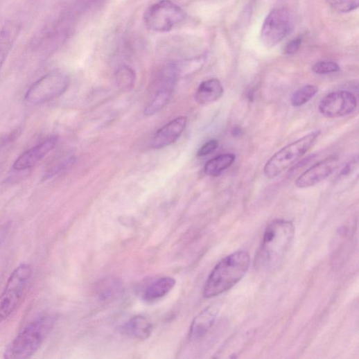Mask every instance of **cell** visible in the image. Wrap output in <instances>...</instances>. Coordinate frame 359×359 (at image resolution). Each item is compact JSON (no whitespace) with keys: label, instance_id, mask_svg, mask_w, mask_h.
I'll list each match as a JSON object with an SVG mask.
<instances>
[{"label":"cell","instance_id":"d6986e66","mask_svg":"<svg viewBox=\"0 0 359 359\" xmlns=\"http://www.w3.org/2000/svg\"><path fill=\"white\" fill-rule=\"evenodd\" d=\"M152 329L150 322L145 317L141 315L131 319L125 326V331L129 335L139 340L148 338Z\"/></svg>","mask_w":359,"mask_h":359},{"label":"cell","instance_id":"30bf717a","mask_svg":"<svg viewBox=\"0 0 359 359\" xmlns=\"http://www.w3.org/2000/svg\"><path fill=\"white\" fill-rule=\"evenodd\" d=\"M357 107L354 94L347 91H337L326 95L320 102L319 110L325 116L335 118L347 116Z\"/></svg>","mask_w":359,"mask_h":359},{"label":"cell","instance_id":"5bb4252c","mask_svg":"<svg viewBox=\"0 0 359 359\" xmlns=\"http://www.w3.org/2000/svg\"><path fill=\"white\" fill-rule=\"evenodd\" d=\"M218 313V308L213 306L208 307L198 315L192 324L190 339L195 341L204 337L214 325Z\"/></svg>","mask_w":359,"mask_h":359},{"label":"cell","instance_id":"cb8c5ba5","mask_svg":"<svg viewBox=\"0 0 359 359\" xmlns=\"http://www.w3.org/2000/svg\"><path fill=\"white\" fill-rule=\"evenodd\" d=\"M313 71L318 75H327L339 72L340 67L334 62L324 61L315 64Z\"/></svg>","mask_w":359,"mask_h":359},{"label":"cell","instance_id":"4316f807","mask_svg":"<svg viewBox=\"0 0 359 359\" xmlns=\"http://www.w3.org/2000/svg\"><path fill=\"white\" fill-rule=\"evenodd\" d=\"M241 130L240 129H238V128H234L233 130H232V134H234L235 137H237L238 135L239 134H241Z\"/></svg>","mask_w":359,"mask_h":359},{"label":"cell","instance_id":"ffe728a7","mask_svg":"<svg viewBox=\"0 0 359 359\" xmlns=\"http://www.w3.org/2000/svg\"><path fill=\"white\" fill-rule=\"evenodd\" d=\"M236 159V156L231 153H225L218 155L204 166V173L207 175L217 176L229 168Z\"/></svg>","mask_w":359,"mask_h":359},{"label":"cell","instance_id":"277c9868","mask_svg":"<svg viewBox=\"0 0 359 359\" xmlns=\"http://www.w3.org/2000/svg\"><path fill=\"white\" fill-rule=\"evenodd\" d=\"M32 277L33 269L26 263L21 264L12 272L0 295V324L19 308L27 293Z\"/></svg>","mask_w":359,"mask_h":359},{"label":"cell","instance_id":"e0dca14e","mask_svg":"<svg viewBox=\"0 0 359 359\" xmlns=\"http://www.w3.org/2000/svg\"><path fill=\"white\" fill-rule=\"evenodd\" d=\"M175 284V280L171 277H162L155 281L145 290L143 300L148 303L159 300L173 289Z\"/></svg>","mask_w":359,"mask_h":359},{"label":"cell","instance_id":"603a6c76","mask_svg":"<svg viewBox=\"0 0 359 359\" xmlns=\"http://www.w3.org/2000/svg\"><path fill=\"white\" fill-rule=\"evenodd\" d=\"M329 6L339 13H348L356 10L359 0H326Z\"/></svg>","mask_w":359,"mask_h":359},{"label":"cell","instance_id":"9c48e42d","mask_svg":"<svg viewBox=\"0 0 359 359\" xmlns=\"http://www.w3.org/2000/svg\"><path fill=\"white\" fill-rule=\"evenodd\" d=\"M177 66L169 64L164 67L158 76V89L152 100L145 109V114L152 116L161 111L169 102L177 79Z\"/></svg>","mask_w":359,"mask_h":359},{"label":"cell","instance_id":"7402d4cb","mask_svg":"<svg viewBox=\"0 0 359 359\" xmlns=\"http://www.w3.org/2000/svg\"><path fill=\"white\" fill-rule=\"evenodd\" d=\"M319 88L315 85H306L295 91L290 98V103L294 107H300L313 99L318 93Z\"/></svg>","mask_w":359,"mask_h":359},{"label":"cell","instance_id":"8992f818","mask_svg":"<svg viewBox=\"0 0 359 359\" xmlns=\"http://www.w3.org/2000/svg\"><path fill=\"white\" fill-rule=\"evenodd\" d=\"M69 84V78L64 72H50L30 87L25 95V100L33 105L47 103L63 95Z\"/></svg>","mask_w":359,"mask_h":359},{"label":"cell","instance_id":"4fadbf2b","mask_svg":"<svg viewBox=\"0 0 359 359\" xmlns=\"http://www.w3.org/2000/svg\"><path fill=\"white\" fill-rule=\"evenodd\" d=\"M186 125V116L173 119L157 132L152 141V148L161 149L174 143L182 135Z\"/></svg>","mask_w":359,"mask_h":359},{"label":"cell","instance_id":"7c38bea8","mask_svg":"<svg viewBox=\"0 0 359 359\" xmlns=\"http://www.w3.org/2000/svg\"><path fill=\"white\" fill-rule=\"evenodd\" d=\"M57 142L56 137H49L26 150L15 161L14 169L24 170L33 167L55 148Z\"/></svg>","mask_w":359,"mask_h":359},{"label":"cell","instance_id":"8fae6325","mask_svg":"<svg viewBox=\"0 0 359 359\" xmlns=\"http://www.w3.org/2000/svg\"><path fill=\"white\" fill-rule=\"evenodd\" d=\"M338 166V158L336 156L329 157L315 164L295 181V186L299 189L313 187L323 182L329 177Z\"/></svg>","mask_w":359,"mask_h":359},{"label":"cell","instance_id":"d4e9b609","mask_svg":"<svg viewBox=\"0 0 359 359\" xmlns=\"http://www.w3.org/2000/svg\"><path fill=\"white\" fill-rule=\"evenodd\" d=\"M303 39L301 37H297L290 41L283 48V52L285 55H292L300 49Z\"/></svg>","mask_w":359,"mask_h":359},{"label":"cell","instance_id":"3957f363","mask_svg":"<svg viewBox=\"0 0 359 359\" xmlns=\"http://www.w3.org/2000/svg\"><path fill=\"white\" fill-rule=\"evenodd\" d=\"M55 322L53 316L46 315L30 322L8 346L4 358L26 359L32 357L42 347Z\"/></svg>","mask_w":359,"mask_h":359},{"label":"cell","instance_id":"9a60e30c","mask_svg":"<svg viewBox=\"0 0 359 359\" xmlns=\"http://www.w3.org/2000/svg\"><path fill=\"white\" fill-rule=\"evenodd\" d=\"M21 30V23L16 20H12L6 23L2 30H0V71H1Z\"/></svg>","mask_w":359,"mask_h":359},{"label":"cell","instance_id":"44dd1931","mask_svg":"<svg viewBox=\"0 0 359 359\" xmlns=\"http://www.w3.org/2000/svg\"><path fill=\"white\" fill-rule=\"evenodd\" d=\"M137 75L130 67L123 66L115 73V82L117 87L123 91H132L136 84Z\"/></svg>","mask_w":359,"mask_h":359},{"label":"cell","instance_id":"ac0fdd59","mask_svg":"<svg viewBox=\"0 0 359 359\" xmlns=\"http://www.w3.org/2000/svg\"><path fill=\"white\" fill-rule=\"evenodd\" d=\"M123 291V284L116 278L108 277L100 281L96 286V292L102 301L113 300Z\"/></svg>","mask_w":359,"mask_h":359},{"label":"cell","instance_id":"6da1fadb","mask_svg":"<svg viewBox=\"0 0 359 359\" xmlns=\"http://www.w3.org/2000/svg\"><path fill=\"white\" fill-rule=\"evenodd\" d=\"M295 236V227L288 220L277 219L267 227L256 258V265L262 270L277 269L288 252Z\"/></svg>","mask_w":359,"mask_h":359},{"label":"cell","instance_id":"484cf974","mask_svg":"<svg viewBox=\"0 0 359 359\" xmlns=\"http://www.w3.org/2000/svg\"><path fill=\"white\" fill-rule=\"evenodd\" d=\"M219 143L217 140L213 139L203 145L198 152V157H205L214 152L218 147Z\"/></svg>","mask_w":359,"mask_h":359},{"label":"cell","instance_id":"5b68a950","mask_svg":"<svg viewBox=\"0 0 359 359\" xmlns=\"http://www.w3.org/2000/svg\"><path fill=\"white\" fill-rule=\"evenodd\" d=\"M321 134L320 130L313 132L279 150L265 164V175L270 179L277 177L309 152Z\"/></svg>","mask_w":359,"mask_h":359},{"label":"cell","instance_id":"7a4b0ae2","mask_svg":"<svg viewBox=\"0 0 359 359\" xmlns=\"http://www.w3.org/2000/svg\"><path fill=\"white\" fill-rule=\"evenodd\" d=\"M250 263V256L245 252H235L223 259L210 274L204 296L213 297L230 289L245 276Z\"/></svg>","mask_w":359,"mask_h":359},{"label":"cell","instance_id":"2e32d148","mask_svg":"<svg viewBox=\"0 0 359 359\" xmlns=\"http://www.w3.org/2000/svg\"><path fill=\"white\" fill-rule=\"evenodd\" d=\"M224 94L220 81L212 78L203 82L198 87L195 98L200 105H207L219 100Z\"/></svg>","mask_w":359,"mask_h":359},{"label":"cell","instance_id":"ba28073f","mask_svg":"<svg viewBox=\"0 0 359 359\" xmlns=\"http://www.w3.org/2000/svg\"><path fill=\"white\" fill-rule=\"evenodd\" d=\"M292 18L286 8H276L266 17L262 30L263 44L272 48L279 44L292 29Z\"/></svg>","mask_w":359,"mask_h":359},{"label":"cell","instance_id":"52a82bcc","mask_svg":"<svg viewBox=\"0 0 359 359\" xmlns=\"http://www.w3.org/2000/svg\"><path fill=\"white\" fill-rule=\"evenodd\" d=\"M185 18L186 14L181 8L169 0H162L147 10L144 22L152 31L166 33L171 30Z\"/></svg>","mask_w":359,"mask_h":359}]
</instances>
